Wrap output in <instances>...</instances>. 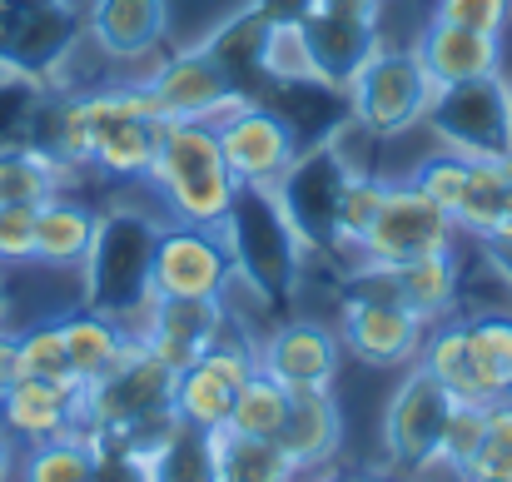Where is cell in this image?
<instances>
[{"instance_id": "6da1fadb", "label": "cell", "mask_w": 512, "mask_h": 482, "mask_svg": "<svg viewBox=\"0 0 512 482\" xmlns=\"http://www.w3.org/2000/svg\"><path fill=\"white\" fill-rule=\"evenodd\" d=\"M160 135H165V115L150 100V90L115 85V90H95L60 105L50 140L40 150H50L60 164H100L105 174L135 179L155 169Z\"/></svg>"}, {"instance_id": "7a4b0ae2", "label": "cell", "mask_w": 512, "mask_h": 482, "mask_svg": "<svg viewBox=\"0 0 512 482\" xmlns=\"http://www.w3.org/2000/svg\"><path fill=\"white\" fill-rule=\"evenodd\" d=\"M234 279L269 309H289L304 284V239L289 224L274 184H234L229 209L219 219Z\"/></svg>"}, {"instance_id": "3957f363", "label": "cell", "mask_w": 512, "mask_h": 482, "mask_svg": "<svg viewBox=\"0 0 512 482\" xmlns=\"http://www.w3.org/2000/svg\"><path fill=\"white\" fill-rule=\"evenodd\" d=\"M155 244L160 224L140 209H110L95 219L85 254V309L105 319H145L155 304Z\"/></svg>"}, {"instance_id": "277c9868", "label": "cell", "mask_w": 512, "mask_h": 482, "mask_svg": "<svg viewBox=\"0 0 512 482\" xmlns=\"http://www.w3.org/2000/svg\"><path fill=\"white\" fill-rule=\"evenodd\" d=\"M174 423V373L150 353L135 348L120 368H110L100 383L85 388V433L95 443H115L130 453H145L155 438L150 428Z\"/></svg>"}, {"instance_id": "5b68a950", "label": "cell", "mask_w": 512, "mask_h": 482, "mask_svg": "<svg viewBox=\"0 0 512 482\" xmlns=\"http://www.w3.org/2000/svg\"><path fill=\"white\" fill-rule=\"evenodd\" d=\"M150 179L170 199L179 224H204V229H219V219L229 209V194L239 184L224 164L214 120H165Z\"/></svg>"}, {"instance_id": "8992f818", "label": "cell", "mask_w": 512, "mask_h": 482, "mask_svg": "<svg viewBox=\"0 0 512 482\" xmlns=\"http://www.w3.org/2000/svg\"><path fill=\"white\" fill-rule=\"evenodd\" d=\"M348 179H353V164L334 140L299 150L289 160V169L274 179V194H279L289 224L299 229L304 249H319V254H339L343 249L339 209L343 194H348Z\"/></svg>"}, {"instance_id": "52a82bcc", "label": "cell", "mask_w": 512, "mask_h": 482, "mask_svg": "<svg viewBox=\"0 0 512 482\" xmlns=\"http://www.w3.org/2000/svg\"><path fill=\"white\" fill-rule=\"evenodd\" d=\"M423 120L433 125V135L448 150H458L468 160H503V155H512L508 80H498V75L438 85Z\"/></svg>"}, {"instance_id": "ba28073f", "label": "cell", "mask_w": 512, "mask_h": 482, "mask_svg": "<svg viewBox=\"0 0 512 482\" xmlns=\"http://www.w3.org/2000/svg\"><path fill=\"white\" fill-rule=\"evenodd\" d=\"M80 30L75 0H0V75L50 80L80 45Z\"/></svg>"}, {"instance_id": "9c48e42d", "label": "cell", "mask_w": 512, "mask_h": 482, "mask_svg": "<svg viewBox=\"0 0 512 482\" xmlns=\"http://www.w3.org/2000/svg\"><path fill=\"white\" fill-rule=\"evenodd\" d=\"M373 50H378V20L343 15L329 5L304 15L294 30H279V40H274V55H294L289 75H309L334 90L353 85V75L368 65Z\"/></svg>"}, {"instance_id": "30bf717a", "label": "cell", "mask_w": 512, "mask_h": 482, "mask_svg": "<svg viewBox=\"0 0 512 482\" xmlns=\"http://www.w3.org/2000/svg\"><path fill=\"white\" fill-rule=\"evenodd\" d=\"M453 229H458L453 214L403 179V184L383 189V204H378L373 224L363 229V239L353 249H363V264L393 269V264H408V259L448 254L453 249Z\"/></svg>"}, {"instance_id": "8fae6325", "label": "cell", "mask_w": 512, "mask_h": 482, "mask_svg": "<svg viewBox=\"0 0 512 482\" xmlns=\"http://www.w3.org/2000/svg\"><path fill=\"white\" fill-rule=\"evenodd\" d=\"M433 80L418 60V50H373L368 65L353 75L348 100H353V120L373 135H403L428 115L433 100Z\"/></svg>"}, {"instance_id": "7c38bea8", "label": "cell", "mask_w": 512, "mask_h": 482, "mask_svg": "<svg viewBox=\"0 0 512 482\" xmlns=\"http://www.w3.org/2000/svg\"><path fill=\"white\" fill-rule=\"evenodd\" d=\"M259 368V353L239 338L234 323L219 328V338L189 363L174 373V418L179 423H194V428H229V413H234V398L239 388L249 383V373Z\"/></svg>"}, {"instance_id": "4fadbf2b", "label": "cell", "mask_w": 512, "mask_h": 482, "mask_svg": "<svg viewBox=\"0 0 512 482\" xmlns=\"http://www.w3.org/2000/svg\"><path fill=\"white\" fill-rule=\"evenodd\" d=\"M453 408H458L453 393L418 363V368L398 383V393H393V403H388V418H383V448H388V458H393L398 468H408V473L438 463L443 433H448V423H453Z\"/></svg>"}, {"instance_id": "5bb4252c", "label": "cell", "mask_w": 512, "mask_h": 482, "mask_svg": "<svg viewBox=\"0 0 512 482\" xmlns=\"http://www.w3.org/2000/svg\"><path fill=\"white\" fill-rule=\"evenodd\" d=\"M423 328H428V323L418 319L413 309H403V304L378 284L373 269L358 274V289H353L348 304H343V338H348V348H353L363 363H373V368H398V363L418 358Z\"/></svg>"}, {"instance_id": "9a60e30c", "label": "cell", "mask_w": 512, "mask_h": 482, "mask_svg": "<svg viewBox=\"0 0 512 482\" xmlns=\"http://www.w3.org/2000/svg\"><path fill=\"white\" fill-rule=\"evenodd\" d=\"M229 279H234V264H229V249H224L219 229H204V224L160 229V244H155V294L224 304Z\"/></svg>"}, {"instance_id": "2e32d148", "label": "cell", "mask_w": 512, "mask_h": 482, "mask_svg": "<svg viewBox=\"0 0 512 482\" xmlns=\"http://www.w3.org/2000/svg\"><path fill=\"white\" fill-rule=\"evenodd\" d=\"M214 130H219L224 164H229V174H234L239 184H274V179L289 169V160L299 155L294 125H289L279 110L259 105V100L234 105L224 120H214Z\"/></svg>"}, {"instance_id": "e0dca14e", "label": "cell", "mask_w": 512, "mask_h": 482, "mask_svg": "<svg viewBox=\"0 0 512 482\" xmlns=\"http://www.w3.org/2000/svg\"><path fill=\"white\" fill-rule=\"evenodd\" d=\"M145 90L165 120H224L234 105H244V95L234 90V80L219 70V60L204 45L170 55L145 80Z\"/></svg>"}, {"instance_id": "ac0fdd59", "label": "cell", "mask_w": 512, "mask_h": 482, "mask_svg": "<svg viewBox=\"0 0 512 482\" xmlns=\"http://www.w3.org/2000/svg\"><path fill=\"white\" fill-rule=\"evenodd\" d=\"M0 428L25 443H50L65 433H85V388L65 378H30L20 373L0 393Z\"/></svg>"}, {"instance_id": "d6986e66", "label": "cell", "mask_w": 512, "mask_h": 482, "mask_svg": "<svg viewBox=\"0 0 512 482\" xmlns=\"http://www.w3.org/2000/svg\"><path fill=\"white\" fill-rule=\"evenodd\" d=\"M224 323H229V314L214 299H170V294H155V304L145 309L140 348H150L170 373H179V368H189L219 338Z\"/></svg>"}, {"instance_id": "ffe728a7", "label": "cell", "mask_w": 512, "mask_h": 482, "mask_svg": "<svg viewBox=\"0 0 512 482\" xmlns=\"http://www.w3.org/2000/svg\"><path fill=\"white\" fill-rule=\"evenodd\" d=\"M343 348L339 338L314 319L284 323L264 348H259V368L269 378H279L284 388H329L339 378Z\"/></svg>"}, {"instance_id": "44dd1931", "label": "cell", "mask_w": 512, "mask_h": 482, "mask_svg": "<svg viewBox=\"0 0 512 482\" xmlns=\"http://www.w3.org/2000/svg\"><path fill=\"white\" fill-rule=\"evenodd\" d=\"M274 443L289 453L294 468H319L339 453L343 443V413L329 388H289V408L284 423L274 433Z\"/></svg>"}, {"instance_id": "7402d4cb", "label": "cell", "mask_w": 512, "mask_h": 482, "mask_svg": "<svg viewBox=\"0 0 512 482\" xmlns=\"http://www.w3.org/2000/svg\"><path fill=\"white\" fill-rule=\"evenodd\" d=\"M85 30L110 60H140L165 40L170 0H90Z\"/></svg>"}, {"instance_id": "603a6c76", "label": "cell", "mask_w": 512, "mask_h": 482, "mask_svg": "<svg viewBox=\"0 0 512 482\" xmlns=\"http://www.w3.org/2000/svg\"><path fill=\"white\" fill-rule=\"evenodd\" d=\"M274 40H279V30L249 5V10H239L234 20H224V25L204 40V50L219 60V70L234 80V90H239L244 100H254V90L274 75Z\"/></svg>"}, {"instance_id": "cb8c5ba5", "label": "cell", "mask_w": 512, "mask_h": 482, "mask_svg": "<svg viewBox=\"0 0 512 482\" xmlns=\"http://www.w3.org/2000/svg\"><path fill=\"white\" fill-rule=\"evenodd\" d=\"M418 60H423V70H428L433 85H458V80L498 75L503 45H498V35H488V30H468V25L433 20L428 35H423V45H418Z\"/></svg>"}, {"instance_id": "d4e9b609", "label": "cell", "mask_w": 512, "mask_h": 482, "mask_svg": "<svg viewBox=\"0 0 512 482\" xmlns=\"http://www.w3.org/2000/svg\"><path fill=\"white\" fill-rule=\"evenodd\" d=\"M140 482H219V438L174 418L140 453Z\"/></svg>"}, {"instance_id": "484cf974", "label": "cell", "mask_w": 512, "mask_h": 482, "mask_svg": "<svg viewBox=\"0 0 512 482\" xmlns=\"http://www.w3.org/2000/svg\"><path fill=\"white\" fill-rule=\"evenodd\" d=\"M60 333H65L70 373H75V383H80V388L100 383L110 368H120V363L140 348V338H135V333H125V323L120 319H105V314H90V309L65 314V319H60Z\"/></svg>"}, {"instance_id": "4316f807", "label": "cell", "mask_w": 512, "mask_h": 482, "mask_svg": "<svg viewBox=\"0 0 512 482\" xmlns=\"http://www.w3.org/2000/svg\"><path fill=\"white\" fill-rule=\"evenodd\" d=\"M373 269V264H363ZM378 284L403 304L413 309L418 319H443L458 299V264H453V249L448 254H428V259H408V264H393V269H373Z\"/></svg>"}, {"instance_id": "83f0119b", "label": "cell", "mask_w": 512, "mask_h": 482, "mask_svg": "<svg viewBox=\"0 0 512 482\" xmlns=\"http://www.w3.org/2000/svg\"><path fill=\"white\" fill-rule=\"evenodd\" d=\"M95 219L85 204H70V199H45L35 209V259L40 264H55V269H70V264H85L90 254V239H95Z\"/></svg>"}, {"instance_id": "f1b7e54d", "label": "cell", "mask_w": 512, "mask_h": 482, "mask_svg": "<svg viewBox=\"0 0 512 482\" xmlns=\"http://www.w3.org/2000/svg\"><path fill=\"white\" fill-rule=\"evenodd\" d=\"M468 353L478 368L483 403H512V314H468Z\"/></svg>"}, {"instance_id": "f546056e", "label": "cell", "mask_w": 512, "mask_h": 482, "mask_svg": "<svg viewBox=\"0 0 512 482\" xmlns=\"http://www.w3.org/2000/svg\"><path fill=\"white\" fill-rule=\"evenodd\" d=\"M65 164L40 145H0V209L10 204H30L40 209L45 199L60 194Z\"/></svg>"}, {"instance_id": "4dcf8cb0", "label": "cell", "mask_w": 512, "mask_h": 482, "mask_svg": "<svg viewBox=\"0 0 512 482\" xmlns=\"http://www.w3.org/2000/svg\"><path fill=\"white\" fill-rule=\"evenodd\" d=\"M423 353V368L453 393V403H468V408H488L483 403V388H478V368H473V353H468V333L463 319H443L428 343L418 348Z\"/></svg>"}, {"instance_id": "1f68e13d", "label": "cell", "mask_w": 512, "mask_h": 482, "mask_svg": "<svg viewBox=\"0 0 512 482\" xmlns=\"http://www.w3.org/2000/svg\"><path fill=\"white\" fill-rule=\"evenodd\" d=\"M219 482H294V463L274 438H249L234 428H219Z\"/></svg>"}, {"instance_id": "d6a6232c", "label": "cell", "mask_w": 512, "mask_h": 482, "mask_svg": "<svg viewBox=\"0 0 512 482\" xmlns=\"http://www.w3.org/2000/svg\"><path fill=\"white\" fill-rule=\"evenodd\" d=\"M25 482H100V443L90 433H65L50 443H30Z\"/></svg>"}, {"instance_id": "836d02e7", "label": "cell", "mask_w": 512, "mask_h": 482, "mask_svg": "<svg viewBox=\"0 0 512 482\" xmlns=\"http://www.w3.org/2000/svg\"><path fill=\"white\" fill-rule=\"evenodd\" d=\"M284 408H289V388H284L279 378H269L264 368H254L249 383H244L239 398H234L229 428H234V433H249V438H274L279 423H284Z\"/></svg>"}, {"instance_id": "e575fe53", "label": "cell", "mask_w": 512, "mask_h": 482, "mask_svg": "<svg viewBox=\"0 0 512 482\" xmlns=\"http://www.w3.org/2000/svg\"><path fill=\"white\" fill-rule=\"evenodd\" d=\"M463 482H512V403H493Z\"/></svg>"}, {"instance_id": "d590c367", "label": "cell", "mask_w": 512, "mask_h": 482, "mask_svg": "<svg viewBox=\"0 0 512 482\" xmlns=\"http://www.w3.org/2000/svg\"><path fill=\"white\" fill-rule=\"evenodd\" d=\"M473 164L468 155H458V150H443V155H428V160L418 164L413 174H408V184L413 189H423L433 204H443L448 214H458V204H463V194H468V179H473Z\"/></svg>"}, {"instance_id": "8d00e7d4", "label": "cell", "mask_w": 512, "mask_h": 482, "mask_svg": "<svg viewBox=\"0 0 512 482\" xmlns=\"http://www.w3.org/2000/svg\"><path fill=\"white\" fill-rule=\"evenodd\" d=\"M20 368H25L30 378H65V383H75L60 319H45V323H35V328L20 333Z\"/></svg>"}, {"instance_id": "74e56055", "label": "cell", "mask_w": 512, "mask_h": 482, "mask_svg": "<svg viewBox=\"0 0 512 482\" xmlns=\"http://www.w3.org/2000/svg\"><path fill=\"white\" fill-rule=\"evenodd\" d=\"M383 189H388V179H368V174H353L348 179V194H343V209H339L343 244H358L363 239V229L373 224V214L383 204Z\"/></svg>"}, {"instance_id": "f35d334b", "label": "cell", "mask_w": 512, "mask_h": 482, "mask_svg": "<svg viewBox=\"0 0 512 482\" xmlns=\"http://www.w3.org/2000/svg\"><path fill=\"white\" fill-rule=\"evenodd\" d=\"M483 423H488V408H468V403L453 408V423H448V433H443V453H438V463H448L458 478H463V468H468L473 453H478Z\"/></svg>"}, {"instance_id": "ab89813d", "label": "cell", "mask_w": 512, "mask_h": 482, "mask_svg": "<svg viewBox=\"0 0 512 482\" xmlns=\"http://www.w3.org/2000/svg\"><path fill=\"white\" fill-rule=\"evenodd\" d=\"M35 259V209L10 204L0 209V264H25Z\"/></svg>"}, {"instance_id": "60d3db41", "label": "cell", "mask_w": 512, "mask_h": 482, "mask_svg": "<svg viewBox=\"0 0 512 482\" xmlns=\"http://www.w3.org/2000/svg\"><path fill=\"white\" fill-rule=\"evenodd\" d=\"M433 20H448V25H468V30H488L498 35L503 20H508V0H438V15Z\"/></svg>"}, {"instance_id": "b9f144b4", "label": "cell", "mask_w": 512, "mask_h": 482, "mask_svg": "<svg viewBox=\"0 0 512 482\" xmlns=\"http://www.w3.org/2000/svg\"><path fill=\"white\" fill-rule=\"evenodd\" d=\"M254 10H259L274 30H294L304 15L319 10V0H254Z\"/></svg>"}, {"instance_id": "7bdbcfd3", "label": "cell", "mask_w": 512, "mask_h": 482, "mask_svg": "<svg viewBox=\"0 0 512 482\" xmlns=\"http://www.w3.org/2000/svg\"><path fill=\"white\" fill-rule=\"evenodd\" d=\"M20 373H25V368H20V333L0 328V393H5Z\"/></svg>"}, {"instance_id": "ee69618b", "label": "cell", "mask_w": 512, "mask_h": 482, "mask_svg": "<svg viewBox=\"0 0 512 482\" xmlns=\"http://www.w3.org/2000/svg\"><path fill=\"white\" fill-rule=\"evenodd\" d=\"M483 249H488L493 269H498V274H503V279L512 284V239H493V244H483Z\"/></svg>"}, {"instance_id": "f6af8a7d", "label": "cell", "mask_w": 512, "mask_h": 482, "mask_svg": "<svg viewBox=\"0 0 512 482\" xmlns=\"http://www.w3.org/2000/svg\"><path fill=\"white\" fill-rule=\"evenodd\" d=\"M10 463H15V453H10V433L0 428V482L10 478Z\"/></svg>"}, {"instance_id": "bcb514c9", "label": "cell", "mask_w": 512, "mask_h": 482, "mask_svg": "<svg viewBox=\"0 0 512 482\" xmlns=\"http://www.w3.org/2000/svg\"><path fill=\"white\" fill-rule=\"evenodd\" d=\"M5 309H10V294H5V284H0V319H5Z\"/></svg>"}, {"instance_id": "7dc6e473", "label": "cell", "mask_w": 512, "mask_h": 482, "mask_svg": "<svg viewBox=\"0 0 512 482\" xmlns=\"http://www.w3.org/2000/svg\"><path fill=\"white\" fill-rule=\"evenodd\" d=\"M334 482H378V478H334Z\"/></svg>"}, {"instance_id": "c3c4849f", "label": "cell", "mask_w": 512, "mask_h": 482, "mask_svg": "<svg viewBox=\"0 0 512 482\" xmlns=\"http://www.w3.org/2000/svg\"><path fill=\"white\" fill-rule=\"evenodd\" d=\"M498 164H503V169H508V174H512V155H503V160H498Z\"/></svg>"}, {"instance_id": "681fc988", "label": "cell", "mask_w": 512, "mask_h": 482, "mask_svg": "<svg viewBox=\"0 0 512 482\" xmlns=\"http://www.w3.org/2000/svg\"><path fill=\"white\" fill-rule=\"evenodd\" d=\"M508 105H512V85H508Z\"/></svg>"}]
</instances>
